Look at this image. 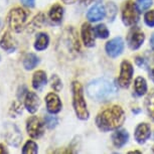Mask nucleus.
<instances>
[{
	"label": "nucleus",
	"instance_id": "obj_25",
	"mask_svg": "<svg viewBox=\"0 0 154 154\" xmlns=\"http://www.w3.org/2000/svg\"><path fill=\"white\" fill-rule=\"evenodd\" d=\"M37 152H38V146L32 140H28L22 147L23 154H36Z\"/></svg>",
	"mask_w": 154,
	"mask_h": 154
},
{
	"label": "nucleus",
	"instance_id": "obj_23",
	"mask_svg": "<svg viewBox=\"0 0 154 154\" xmlns=\"http://www.w3.org/2000/svg\"><path fill=\"white\" fill-rule=\"evenodd\" d=\"M134 88H135V92H136V94H137V95H139V96L144 95L145 93L147 92L146 81H145L142 77L136 78L135 83H134Z\"/></svg>",
	"mask_w": 154,
	"mask_h": 154
},
{
	"label": "nucleus",
	"instance_id": "obj_18",
	"mask_svg": "<svg viewBox=\"0 0 154 154\" xmlns=\"http://www.w3.org/2000/svg\"><path fill=\"white\" fill-rule=\"evenodd\" d=\"M128 139H129V134H128L126 130H117L112 135L113 144L117 148H121L122 146H124L128 142Z\"/></svg>",
	"mask_w": 154,
	"mask_h": 154
},
{
	"label": "nucleus",
	"instance_id": "obj_34",
	"mask_svg": "<svg viewBox=\"0 0 154 154\" xmlns=\"http://www.w3.org/2000/svg\"><path fill=\"white\" fill-rule=\"evenodd\" d=\"M21 3L26 7H33L34 6V3H35V0H20Z\"/></svg>",
	"mask_w": 154,
	"mask_h": 154
},
{
	"label": "nucleus",
	"instance_id": "obj_20",
	"mask_svg": "<svg viewBox=\"0 0 154 154\" xmlns=\"http://www.w3.org/2000/svg\"><path fill=\"white\" fill-rule=\"evenodd\" d=\"M39 59L34 54H27L23 59V68L26 71H31L38 65Z\"/></svg>",
	"mask_w": 154,
	"mask_h": 154
},
{
	"label": "nucleus",
	"instance_id": "obj_14",
	"mask_svg": "<svg viewBox=\"0 0 154 154\" xmlns=\"http://www.w3.org/2000/svg\"><path fill=\"white\" fill-rule=\"evenodd\" d=\"M24 106L27 111L31 114L37 112L40 106V100L38 96L33 92H27L24 97Z\"/></svg>",
	"mask_w": 154,
	"mask_h": 154
},
{
	"label": "nucleus",
	"instance_id": "obj_30",
	"mask_svg": "<svg viewBox=\"0 0 154 154\" xmlns=\"http://www.w3.org/2000/svg\"><path fill=\"white\" fill-rule=\"evenodd\" d=\"M136 5L139 11H144L152 5V0H137Z\"/></svg>",
	"mask_w": 154,
	"mask_h": 154
},
{
	"label": "nucleus",
	"instance_id": "obj_26",
	"mask_svg": "<svg viewBox=\"0 0 154 154\" xmlns=\"http://www.w3.org/2000/svg\"><path fill=\"white\" fill-rule=\"evenodd\" d=\"M20 114H22V105L19 101H14L11 104L10 108H9V115L10 117L15 118L18 117Z\"/></svg>",
	"mask_w": 154,
	"mask_h": 154
},
{
	"label": "nucleus",
	"instance_id": "obj_9",
	"mask_svg": "<svg viewBox=\"0 0 154 154\" xmlns=\"http://www.w3.org/2000/svg\"><path fill=\"white\" fill-rule=\"evenodd\" d=\"M133 75V66L128 60H124L121 63V71L119 75L118 83L122 88H128L132 80Z\"/></svg>",
	"mask_w": 154,
	"mask_h": 154
},
{
	"label": "nucleus",
	"instance_id": "obj_7",
	"mask_svg": "<svg viewBox=\"0 0 154 154\" xmlns=\"http://www.w3.org/2000/svg\"><path fill=\"white\" fill-rule=\"evenodd\" d=\"M4 139L10 146L17 147L22 141V135L15 124L7 122L4 125Z\"/></svg>",
	"mask_w": 154,
	"mask_h": 154
},
{
	"label": "nucleus",
	"instance_id": "obj_6",
	"mask_svg": "<svg viewBox=\"0 0 154 154\" xmlns=\"http://www.w3.org/2000/svg\"><path fill=\"white\" fill-rule=\"evenodd\" d=\"M63 43H60L63 48H66V51L69 54L77 53L80 51V43L79 38H78L77 34L74 28H68L65 32H63V36L60 37Z\"/></svg>",
	"mask_w": 154,
	"mask_h": 154
},
{
	"label": "nucleus",
	"instance_id": "obj_11",
	"mask_svg": "<svg viewBox=\"0 0 154 154\" xmlns=\"http://www.w3.org/2000/svg\"><path fill=\"white\" fill-rule=\"evenodd\" d=\"M124 49V42L121 37H116L107 42L106 51L107 54L111 57H117L120 56Z\"/></svg>",
	"mask_w": 154,
	"mask_h": 154
},
{
	"label": "nucleus",
	"instance_id": "obj_35",
	"mask_svg": "<svg viewBox=\"0 0 154 154\" xmlns=\"http://www.w3.org/2000/svg\"><path fill=\"white\" fill-rule=\"evenodd\" d=\"M8 151L3 144H0V154H7Z\"/></svg>",
	"mask_w": 154,
	"mask_h": 154
},
{
	"label": "nucleus",
	"instance_id": "obj_22",
	"mask_svg": "<svg viewBox=\"0 0 154 154\" xmlns=\"http://www.w3.org/2000/svg\"><path fill=\"white\" fill-rule=\"evenodd\" d=\"M49 37L45 32H40L37 34L35 42H34V48L36 51H43L48 46Z\"/></svg>",
	"mask_w": 154,
	"mask_h": 154
},
{
	"label": "nucleus",
	"instance_id": "obj_12",
	"mask_svg": "<svg viewBox=\"0 0 154 154\" xmlns=\"http://www.w3.org/2000/svg\"><path fill=\"white\" fill-rule=\"evenodd\" d=\"M46 109L51 114H57L62 110V102L60 97L54 93H49L45 97Z\"/></svg>",
	"mask_w": 154,
	"mask_h": 154
},
{
	"label": "nucleus",
	"instance_id": "obj_10",
	"mask_svg": "<svg viewBox=\"0 0 154 154\" xmlns=\"http://www.w3.org/2000/svg\"><path fill=\"white\" fill-rule=\"evenodd\" d=\"M145 35L140 28L134 27L130 30L129 34L127 37L128 45L130 46V48L132 49H138L142 45V43L144 42Z\"/></svg>",
	"mask_w": 154,
	"mask_h": 154
},
{
	"label": "nucleus",
	"instance_id": "obj_2",
	"mask_svg": "<svg viewBox=\"0 0 154 154\" xmlns=\"http://www.w3.org/2000/svg\"><path fill=\"white\" fill-rule=\"evenodd\" d=\"M125 121V114L120 106H112L107 108L98 115L96 123L102 131L115 130L121 126Z\"/></svg>",
	"mask_w": 154,
	"mask_h": 154
},
{
	"label": "nucleus",
	"instance_id": "obj_3",
	"mask_svg": "<svg viewBox=\"0 0 154 154\" xmlns=\"http://www.w3.org/2000/svg\"><path fill=\"white\" fill-rule=\"evenodd\" d=\"M72 106L75 112V115L81 120H87L89 118V111L87 108V104L84 98V92L82 85L75 81L72 84Z\"/></svg>",
	"mask_w": 154,
	"mask_h": 154
},
{
	"label": "nucleus",
	"instance_id": "obj_37",
	"mask_svg": "<svg viewBox=\"0 0 154 154\" xmlns=\"http://www.w3.org/2000/svg\"><path fill=\"white\" fill-rule=\"evenodd\" d=\"M150 45H151V48H152V49H154V34L150 38Z\"/></svg>",
	"mask_w": 154,
	"mask_h": 154
},
{
	"label": "nucleus",
	"instance_id": "obj_17",
	"mask_svg": "<svg viewBox=\"0 0 154 154\" xmlns=\"http://www.w3.org/2000/svg\"><path fill=\"white\" fill-rule=\"evenodd\" d=\"M150 137V127L147 124H139L135 130V139L138 143H144Z\"/></svg>",
	"mask_w": 154,
	"mask_h": 154
},
{
	"label": "nucleus",
	"instance_id": "obj_31",
	"mask_svg": "<svg viewBox=\"0 0 154 154\" xmlns=\"http://www.w3.org/2000/svg\"><path fill=\"white\" fill-rule=\"evenodd\" d=\"M43 23H45V17L42 14H38L33 18L32 22H31V26H34V28H42Z\"/></svg>",
	"mask_w": 154,
	"mask_h": 154
},
{
	"label": "nucleus",
	"instance_id": "obj_19",
	"mask_svg": "<svg viewBox=\"0 0 154 154\" xmlns=\"http://www.w3.org/2000/svg\"><path fill=\"white\" fill-rule=\"evenodd\" d=\"M46 81H48V78H46V74L45 72L43 71H37L33 74L32 77V87L34 90H42L43 87L45 86Z\"/></svg>",
	"mask_w": 154,
	"mask_h": 154
},
{
	"label": "nucleus",
	"instance_id": "obj_8",
	"mask_svg": "<svg viewBox=\"0 0 154 154\" xmlns=\"http://www.w3.org/2000/svg\"><path fill=\"white\" fill-rule=\"evenodd\" d=\"M26 131L27 134L31 138L33 139L40 138L43 135V133H45L43 124L37 117L31 116V117H29L26 120Z\"/></svg>",
	"mask_w": 154,
	"mask_h": 154
},
{
	"label": "nucleus",
	"instance_id": "obj_1",
	"mask_svg": "<svg viewBox=\"0 0 154 154\" xmlns=\"http://www.w3.org/2000/svg\"><path fill=\"white\" fill-rule=\"evenodd\" d=\"M87 93L93 100L97 102H107L117 95L118 89L114 81L103 78L92 81L87 87Z\"/></svg>",
	"mask_w": 154,
	"mask_h": 154
},
{
	"label": "nucleus",
	"instance_id": "obj_32",
	"mask_svg": "<svg viewBox=\"0 0 154 154\" xmlns=\"http://www.w3.org/2000/svg\"><path fill=\"white\" fill-rule=\"evenodd\" d=\"M144 20H145V23L150 27H153L154 26V10H150L145 14L144 16Z\"/></svg>",
	"mask_w": 154,
	"mask_h": 154
},
{
	"label": "nucleus",
	"instance_id": "obj_24",
	"mask_svg": "<svg viewBox=\"0 0 154 154\" xmlns=\"http://www.w3.org/2000/svg\"><path fill=\"white\" fill-rule=\"evenodd\" d=\"M145 106H146L148 114L154 120V90L147 96L146 101H145Z\"/></svg>",
	"mask_w": 154,
	"mask_h": 154
},
{
	"label": "nucleus",
	"instance_id": "obj_38",
	"mask_svg": "<svg viewBox=\"0 0 154 154\" xmlns=\"http://www.w3.org/2000/svg\"><path fill=\"white\" fill-rule=\"evenodd\" d=\"M81 2H82V3H84V4H90V3H92L93 2V0H81Z\"/></svg>",
	"mask_w": 154,
	"mask_h": 154
},
{
	"label": "nucleus",
	"instance_id": "obj_28",
	"mask_svg": "<svg viewBox=\"0 0 154 154\" xmlns=\"http://www.w3.org/2000/svg\"><path fill=\"white\" fill-rule=\"evenodd\" d=\"M51 87L53 88L56 92H60L63 89V83L62 80L57 77V75H53L51 77Z\"/></svg>",
	"mask_w": 154,
	"mask_h": 154
},
{
	"label": "nucleus",
	"instance_id": "obj_42",
	"mask_svg": "<svg viewBox=\"0 0 154 154\" xmlns=\"http://www.w3.org/2000/svg\"><path fill=\"white\" fill-rule=\"evenodd\" d=\"M0 60H1V56H0Z\"/></svg>",
	"mask_w": 154,
	"mask_h": 154
},
{
	"label": "nucleus",
	"instance_id": "obj_21",
	"mask_svg": "<svg viewBox=\"0 0 154 154\" xmlns=\"http://www.w3.org/2000/svg\"><path fill=\"white\" fill-rule=\"evenodd\" d=\"M63 15V8L60 6V4L54 5V6L51 8L49 13H48V16H49V18H51V20L56 23H59L62 21Z\"/></svg>",
	"mask_w": 154,
	"mask_h": 154
},
{
	"label": "nucleus",
	"instance_id": "obj_39",
	"mask_svg": "<svg viewBox=\"0 0 154 154\" xmlns=\"http://www.w3.org/2000/svg\"><path fill=\"white\" fill-rule=\"evenodd\" d=\"M151 79H152V81L154 82V69H152V72H151Z\"/></svg>",
	"mask_w": 154,
	"mask_h": 154
},
{
	"label": "nucleus",
	"instance_id": "obj_29",
	"mask_svg": "<svg viewBox=\"0 0 154 154\" xmlns=\"http://www.w3.org/2000/svg\"><path fill=\"white\" fill-rule=\"evenodd\" d=\"M45 126L49 128V129H54V128L57 127V123H59V120L54 117V116H51V115H45Z\"/></svg>",
	"mask_w": 154,
	"mask_h": 154
},
{
	"label": "nucleus",
	"instance_id": "obj_40",
	"mask_svg": "<svg viewBox=\"0 0 154 154\" xmlns=\"http://www.w3.org/2000/svg\"><path fill=\"white\" fill-rule=\"evenodd\" d=\"M2 29V21H1V19H0V31H1Z\"/></svg>",
	"mask_w": 154,
	"mask_h": 154
},
{
	"label": "nucleus",
	"instance_id": "obj_33",
	"mask_svg": "<svg viewBox=\"0 0 154 154\" xmlns=\"http://www.w3.org/2000/svg\"><path fill=\"white\" fill-rule=\"evenodd\" d=\"M28 91L26 90V87L25 86H22V87H19V89H18V91H17V98L20 99V98H22L24 95H26V93Z\"/></svg>",
	"mask_w": 154,
	"mask_h": 154
},
{
	"label": "nucleus",
	"instance_id": "obj_41",
	"mask_svg": "<svg viewBox=\"0 0 154 154\" xmlns=\"http://www.w3.org/2000/svg\"><path fill=\"white\" fill-rule=\"evenodd\" d=\"M152 150H153V152H154V146H153V148H152Z\"/></svg>",
	"mask_w": 154,
	"mask_h": 154
},
{
	"label": "nucleus",
	"instance_id": "obj_4",
	"mask_svg": "<svg viewBox=\"0 0 154 154\" xmlns=\"http://www.w3.org/2000/svg\"><path fill=\"white\" fill-rule=\"evenodd\" d=\"M28 13L21 7L12 8L7 15V23L8 26L15 32H20L27 20Z\"/></svg>",
	"mask_w": 154,
	"mask_h": 154
},
{
	"label": "nucleus",
	"instance_id": "obj_36",
	"mask_svg": "<svg viewBox=\"0 0 154 154\" xmlns=\"http://www.w3.org/2000/svg\"><path fill=\"white\" fill-rule=\"evenodd\" d=\"M63 3H66V4H72V3H75L77 0H63Z\"/></svg>",
	"mask_w": 154,
	"mask_h": 154
},
{
	"label": "nucleus",
	"instance_id": "obj_13",
	"mask_svg": "<svg viewBox=\"0 0 154 154\" xmlns=\"http://www.w3.org/2000/svg\"><path fill=\"white\" fill-rule=\"evenodd\" d=\"M0 48L8 54L14 53L17 48V42L9 31H6L0 39Z\"/></svg>",
	"mask_w": 154,
	"mask_h": 154
},
{
	"label": "nucleus",
	"instance_id": "obj_16",
	"mask_svg": "<svg viewBox=\"0 0 154 154\" xmlns=\"http://www.w3.org/2000/svg\"><path fill=\"white\" fill-rule=\"evenodd\" d=\"M106 15L105 8L102 6L101 4H96L93 7L90 8V10L87 13V17L90 21H99V20L103 19Z\"/></svg>",
	"mask_w": 154,
	"mask_h": 154
},
{
	"label": "nucleus",
	"instance_id": "obj_27",
	"mask_svg": "<svg viewBox=\"0 0 154 154\" xmlns=\"http://www.w3.org/2000/svg\"><path fill=\"white\" fill-rule=\"evenodd\" d=\"M95 33L96 35L100 38H107L109 36V30L106 27L105 24H99L95 27Z\"/></svg>",
	"mask_w": 154,
	"mask_h": 154
},
{
	"label": "nucleus",
	"instance_id": "obj_5",
	"mask_svg": "<svg viewBox=\"0 0 154 154\" xmlns=\"http://www.w3.org/2000/svg\"><path fill=\"white\" fill-rule=\"evenodd\" d=\"M122 19L125 25L131 26L134 25L139 19V10L134 2L128 0L123 5L122 8Z\"/></svg>",
	"mask_w": 154,
	"mask_h": 154
},
{
	"label": "nucleus",
	"instance_id": "obj_15",
	"mask_svg": "<svg viewBox=\"0 0 154 154\" xmlns=\"http://www.w3.org/2000/svg\"><path fill=\"white\" fill-rule=\"evenodd\" d=\"M82 39L84 45L88 48H92L95 45V36L94 29L90 23H84L82 26Z\"/></svg>",
	"mask_w": 154,
	"mask_h": 154
}]
</instances>
